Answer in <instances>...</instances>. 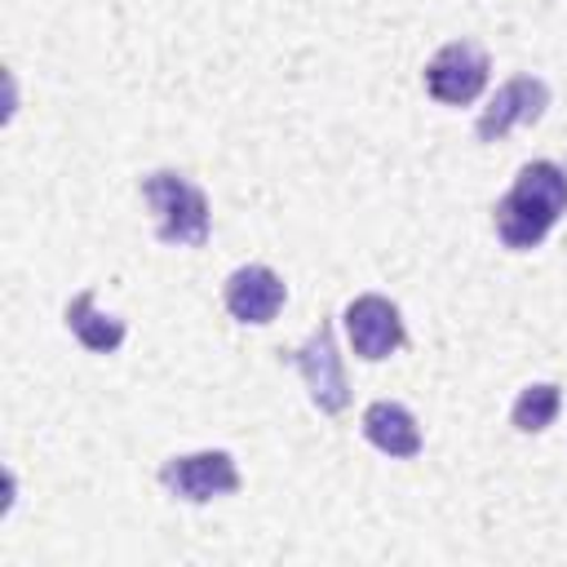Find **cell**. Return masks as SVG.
Segmentation results:
<instances>
[{"label":"cell","mask_w":567,"mask_h":567,"mask_svg":"<svg viewBox=\"0 0 567 567\" xmlns=\"http://www.w3.org/2000/svg\"><path fill=\"white\" fill-rule=\"evenodd\" d=\"M563 213H567V173L554 159H532L518 168L514 186L496 199L492 221L505 248L527 252L554 230Z\"/></svg>","instance_id":"obj_1"},{"label":"cell","mask_w":567,"mask_h":567,"mask_svg":"<svg viewBox=\"0 0 567 567\" xmlns=\"http://www.w3.org/2000/svg\"><path fill=\"white\" fill-rule=\"evenodd\" d=\"M142 195L155 213V235L177 248L208 244V195L186 182L182 173H151L142 177Z\"/></svg>","instance_id":"obj_2"},{"label":"cell","mask_w":567,"mask_h":567,"mask_svg":"<svg viewBox=\"0 0 567 567\" xmlns=\"http://www.w3.org/2000/svg\"><path fill=\"white\" fill-rule=\"evenodd\" d=\"M288 363H297V372L306 377L310 403L319 412H346L350 408V381H346V368H341L337 337H332L328 319H319V328L306 337V346L288 350Z\"/></svg>","instance_id":"obj_3"},{"label":"cell","mask_w":567,"mask_h":567,"mask_svg":"<svg viewBox=\"0 0 567 567\" xmlns=\"http://www.w3.org/2000/svg\"><path fill=\"white\" fill-rule=\"evenodd\" d=\"M487 71H492V66H487L483 44H474V40H452V44H443V49L430 58V66H425V89H430V97L443 102V106H470V102L483 93Z\"/></svg>","instance_id":"obj_4"},{"label":"cell","mask_w":567,"mask_h":567,"mask_svg":"<svg viewBox=\"0 0 567 567\" xmlns=\"http://www.w3.org/2000/svg\"><path fill=\"white\" fill-rule=\"evenodd\" d=\"M159 483L182 496V501H217V496H230L239 492V465L230 452H190V456H173L159 465Z\"/></svg>","instance_id":"obj_5"},{"label":"cell","mask_w":567,"mask_h":567,"mask_svg":"<svg viewBox=\"0 0 567 567\" xmlns=\"http://www.w3.org/2000/svg\"><path fill=\"white\" fill-rule=\"evenodd\" d=\"M545 106H549V84L536 80V75H514V80H505V84L496 89V97L483 106L474 133H478V142H501L505 133H514V128H523V124H536V120L545 115Z\"/></svg>","instance_id":"obj_6"},{"label":"cell","mask_w":567,"mask_h":567,"mask_svg":"<svg viewBox=\"0 0 567 567\" xmlns=\"http://www.w3.org/2000/svg\"><path fill=\"white\" fill-rule=\"evenodd\" d=\"M346 337H350V350L368 363L385 359L390 350L403 346V315L390 297L381 292H363L346 306Z\"/></svg>","instance_id":"obj_7"},{"label":"cell","mask_w":567,"mask_h":567,"mask_svg":"<svg viewBox=\"0 0 567 567\" xmlns=\"http://www.w3.org/2000/svg\"><path fill=\"white\" fill-rule=\"evenodd\" d=\"M284 279L270 270V266H239L230 279H226V310L239 319V323H270L279 310H284Z\"/></svg>","instance_id":"obj_8"},{"label":"cell","mask_w":567,"mask_h":567,"mask_svg":"<svg viewBox=\"0 0 567 567\" xmlns=\"http://www.w3.org/2000/svg\"><path fill=\"white\" fill-rule=\"evenodd\" d=\"M363 434H368L372 447H381L385 456H399V461H408V456L421 452V425H416V416L403 403H390V399H381V403H372L363 412Z\"/></svg>","instance_id":"obj_9"},{"label":"cell","mask_w":567,"mask_h":567,"mask_svg":"<svg viewBox=\"0 0 567 567\" xmlns=\"http://www.w3.org/2000/svg\"><path fill=\"white\" fill-rule=\"evenodd\" d=\"M66 328H71V332L80 337V346L93 350V354H111V350H120V341H124V323L111 319V315H102V310L93 306V288H84V292L71 297V306H66Z\"/></svg>","instance_id":"obj_10"},{"label":"cell","mask_w":567,"mask_h":567,"mask_svg":"<svg viewBox=\"0 0 567 567\" xmlns=\"http://www.w3.org/2000/svg\"><path fill=\"white\" fill-rule=\"evenodd\" d=\"M558 408H563L558 385L536 381V385H527V390L514 399V430H523V434H540V430H549V425H554Z\"/></svg>","instance_id":"obj_11"}]
</instances>
